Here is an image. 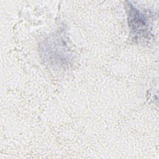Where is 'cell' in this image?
Returning <instances> with one entry per match:
<instances>
[{"instance_id": "1", "label": "cell", "mask_w": 159, "mask_h": 159, "mask_svg": "<svg viewBox=\"0 0 159 159\" xmlns=\"http://www.w3.org/2000/svg\"><path fill=\"white\" fill-rule=\"evenodd\" d=\"M129 25L131 29L135 34L143 35L147 30V19L145 14L135 8L133 6H130L129 9Z\"/></svg>"}]
</instances>
